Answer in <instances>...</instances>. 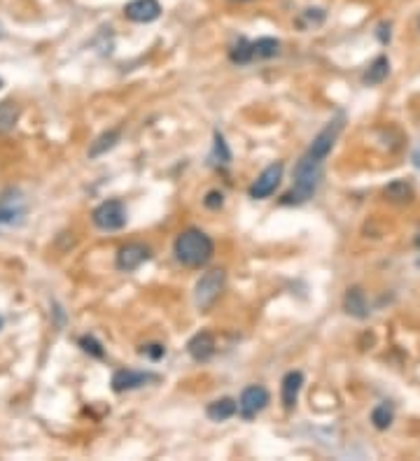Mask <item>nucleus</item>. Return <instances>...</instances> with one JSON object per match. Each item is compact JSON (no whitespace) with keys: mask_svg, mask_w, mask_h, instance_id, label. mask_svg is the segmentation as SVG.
Here are the masks:
<instances>
[{"mask_svg":"<svg viewBox=\"0 0 420 461\" xmlns=\"http://www.w3.org/2000/svg\"><path fill=\"white\" fill-rule=\"evenodd\" d=\"M173 252H176V259L180 263H185L190 268H201L213 259L215 243L201 229H187L176 238Z\"/></svg>","mask_w":420,"mask_h":461,"instance_id":"nucleus-1","label":"nucleus"},{"mask_svg":"<svg viewBox=\"0 0 420 461\" xmlns=\"http://www.w3.org/2000/svg\"><path fill=\"white\" fill-rule=\"evenodd\" d=\"M320 180H322V161H315L303 154L294 168V187L282 196V203L301 205L310 201L313 194L317 192V187H320Z\"/></svg>","mask_w":420,"mask_h":461,"instance_id":"nucleus-2","label":"nucleus"},{"mask_svg":"<svg viewBox=\"0 0 420 461\" xmlns=\"http://www.w3.org/2000/svg\"><path fill=\"white\" fill-rule=\"evenodd\" d=\"M224 282H227V273L222 268H213L201 277L194 287V305L199 307L201 312H208L213 303L220 298L222 289H224Z\"/></svg>","mask_w":420,"mask_h":461,"instance_id":"nucleus-3","label":"nucleus"},{"mask_svg":"<svg viewBox=\"0 0 420 461\" xmlns=\"http://www.w3.org/2000/svg\"><path fill=\"white\" fill-rule=\"evenodd\" d=\"M91 219L100 231H119L126 226V208L122 201H105L91 212Z\"/></svg>","mask_w":420,"mask_h":461,"instance_id":"nucleus-4","label":"nucleus"},{"mask_svg":"<svg viewBox=\"0 0 420 461\" xmlns=\"http://www.w3.org/2000/svg\"><path fill=\"white\" fill-rule=\"evenodd\" d=\"M343 121H346V116L343 114H339L336 119H332L327 126H324L320 133H317L315 138H313V142H310V147H308V152H306V156H310V159H315V161H322L324 163V159L329 156V152H332V147H334V142H336V138H339V133L343 131Z\"/></svg>","mask_w":420,"mask_h":461,"instance_id":"nucleus-5","label":"nucleus"},{"mask_svg":"<svg viewBox=\"0 0 420 461\" xmlns=\"http://www.w3.org/2000/svg\"><path fill=\"white\" fill-rule=\"evenodd\" d=\"M282 173H285V166H282V161H276V163L266 166L264 171L259 173V178L252 182L250 199H255V201L269 199V196L278 189L280 180H282Z\"/></svg>","mask_w":420,"mask_h":461,"instance_id":"nucleus-6","label":"nucleus"},{"mask_svg":"<svg viewBox=\"0 0 420 461\" xmlns=\"http://www.w3.org/2000/svg\"><path fill=\"white\" fill-rule=\"evenodd\" d=\"M269 401H271L269 392H266L262 385H250V387H245L241 399H238V413H241L243 420H255V417L269 406Z\"/></svg>","mask_w":420,"mask_h":461,"instance_id":"nucleus-7","label":"nucleus"},{"mask_svg":"<svg viewBox=\"0 0 420 461\" xmlns=\"http://www.w3.org/2000/svg\"><path fill=\"white\" fill-rule=\"evenodd\" d=\"M157 380V375L152 373H145V370H131V368H122L112 375V389L122 394V392H131V389H138V387L152 382Z\"/></svg>","mask_w":420,"mask_h":461,"instance_id":"nucleus-8","label":"nucleus"},{"mask_svg":"<svg viewBox=\"0 0 420 461\" xmlns=\"http://www.w3.org/2000/svg\"><path fill=\"white\" fill-rule=\"evenodd\" d=\"M159 14H162L159 0H131L124 7V17L129 21H136V24H150V21L159 19Z\"/></svg>","mask_w":420,"mask_h":461,"instance_id":"nucleus-9","label":"nucleus"},{"mask_svg":"<svg viewBox=\"0 0 420 461\" xmlns=\"http://www.w3.org/2000/svg\"><path fill=\"white\" fill-rule=\"evenodd\" d=\"M150 256H152L150 247H145L140 243L124 245L117 252V268L119 270H126V273H131V270L140 268L145 261H150Z\"/></svg>","mask_w":420,"mask_h":461,"instance_id":"nucleus-10","label":"nucleus"},{"mask_svg":"<svg viewBox=\"0 0 420 461\" xmlns=\"http://www.w3.org/2000/svg\"><path fill=\"white\" fill-rule=\"evenodd\" d=\"M187 352H190V356L194 359V361L204 363L208 361L210 356L215 354V338L210 331H199L194 333L190 342H187Z\"/></svg>","mask_w":420,"mask_h":461,"instance_id":"nucleus-11","label":"nucleus"},{"mask_svg":"<svg viewBox=\"0 0 420 461\" xmlns=\"http://www.w3.org/2000/svg\"><path fill=\"white\" fill-rule=\"evenodd\" d=\"M303 387V375L299 370H289L285 378H282V385H280V401L282 406L287 410H292L299 401V392Z\"/></svg>","mask_w":420,"mask_h":461,"instance_id":"nucleus-12","label":"nucleus"},{"mask_svg":"<svg viewBox=\"0 0 420 461\" xmlns=\"http://www.w3.org/2000/svg\"><path fill=\"white\" fill-rule=\"evenodd\" d=\"M343 310L350 314V317L357 319H367L369 317V301L365 296V291L360 287H350L343 296Z\"/></svg>","mask_w":420,"mask_h":461,"instance_id":"nucleus-13","label":"nucleus"},{"mask_svg":"<svg viewBox=\"0 0 420 461\" xmlns=\"http://www.w3.org/2000/svg\"><path fill=\"white\" fill-rule=\"evenodd\" d=\"M236 413H238V403L234 399H217L206 408L208 420H213V422H224V420H229V417H234Z\"/></svg>","mask_w":420,"mask_h":461,"instance_id":"nucleus-14","label":"nucleus"},{"mask_svg":"<svg viewBox=\"0 0 420 461\" xmlns=\"http://www.w3.org/2000/svg\"><path fill=\"white\" fill-rule=\"evenodd\" d=\"M119 138H122V131L119 128H112V131H105L103 135H98L96 140L91 142V147H89V159H98V156H103L105 152H110L114 145L119 142Z\"/></svg>","mask_w":420,"mask_h":461,"instance_id":"nucleus-15","label":"nucleus"},{"mask_svg":"<svg viewBox=\"0 0 420 461\" xmlns=\"http://www.w3.org/2000/svg\"><path fill=\"white\" fill-rule=\"evenodd\" d=\"M386 199L393 203H411L414 201V187L407 180H395L386 187Z\"/></svg>","mask_w":420,"mask_h":461,"instance_id":"nucleus-16","label":"nucleus"},{"mask_svg":"<svg viewBox=\"0 0 420 461\" xmlns=\"http://www.w3.org/2000/svg\"><path fill=\"white\" fill-rule=\"evenodd\" d=\"M390 75V61H388V56H376L374 61H372V65L367 68V72H365V84H381L383 79H386Z\"/></svg>","mask_w":420,"mask_h":461,"instance_id":"nucleus-17","label":"nucleus"},{"mask_svg":"<svg viewBox=\"0 0 420 461\" xmlns=\"http://www.w3.org/2000/svg\"><path fill=\"white\" fill-rule=\"evenodd\" d=\"M19 121V105L14 100L0 102V133H10Z\"/></svg>","mask_w":420,"mask_h":461,"instance_id":"nucleus-18","label":"nucleus"},{"mask_svg":"<svg viewBox=\"0 0 420 461\" xmlns=\"http://www.w3.org/2000/svg\"><path fill=\"white\" fill-rule=\"evenodd\" d=\"M252 54L255 58H273L280 54V42L276 38H259L252 42Z\"/></svg>","mask_w":420,"mask_h":461,"instance_id":"nucleus-19","label":"nucleus"},{"mask_svg":"<svg viewBox=\"0 0 420 461\" xmlns=\"http://www.w3.org/2000/svg\"><path fill=\"white\" fill-rule=\"evenodd\" d=\"M229 58L238 65H245L250 63L252 58H255V54H252V42L245 40V38H238V42L234 47L229 49Z\"/></svg>","mask_w":420,"mask_h":461,"instance_id":"nucleus-20","label":"nucleus"},{"mask_svg":"<svg viewBox=\"0 0 420 461\" xmlns=\"http://www.w3.org/2000/svg\"><path fill=\"white\" fill-rule=\"evenodd\" d=\"M393 420H395V410L390 403H381L372 410V424L379 431H386L393 424Z\"/></svg>","mask_w":420,"mask_h":461,"instance_id":"nucleus-21","label":"nucleus"},{"mask_svg":"<svg viewBox=\"0 0 420 461\" xmlns=\"http://www.w3.org/2000/svg\"><path fill=\"white\" fill-rule=\"evenodd\" d=\"M79 347H82L86 354H91V356H96V359H103L105 356L103 345H100V342L93 338V335H82V338H79Z\"/></svg>","mask_w":420,"mask_h":461,"instance_id":"nucleus-22","label":"nucleus"},{"mask_svg":"<svg viewBox=\"0 0 420 461\" xmlns=\"http://www.w3.org/2000/svg\"><path fill=\"white\" fill-rule=\"evenodd\" d=\"M215 156L220 159V163H229L231 161V152L227 147V142H224L222 133H215Z\"/></svg>","mask_w":420,"mask_h":461,"instance_id":"nucleus-23","label":"nucleus"},{"mask_svg":"<svg viewBox=\"0 0 420 461\" xmlns=\"http://www.w3.org/2000/svg\"><path fill=\"white\" fill-rule=\"evenodd\" d=\"M206 208H210V210H217V208H222V203H224V194L222 192H210L208 196H206Z\"/></svg>","mask_w":420,"mask_h":461,"instance_id":"nucleus-24","label":"nucleus"},{"mask_svg":"<svg viewBox=\"0 0 420 461\" xmlns=\"http://www.w3.org/2000/svg\"><path fill=\"white\" fill-rule=\"evenodd\" d=\"M140 354H147L150 359H162L166 354V347L164 345H147L140 349Z\"/></svg>","mask_w":420,"mask_h":461,"instance_id":"nucleus-25","label":"nucleus"},{"mask_svg":"<svg viewBox=\"0 0 420 461\" xmlns=\"http://www.w3.org/2000/svg\"><path fill=\"white\" fill-rule=\"evenodd\" d=\"M379 40L383 42V45H388V42H390V24H381L379 26Z\"/></svg>","mask_w":420,"mask_h":461,"instance_id":"nucleus-26","label":"nucleus"},{"mask_svg":"<svg viewBox=\"0 0 420 461\" xmlns=\"http://www.w3.org/2000/svg\"><path fill=\"white\" fill-rule=\"evenodd\" d=\"M416 247H418V250H420V236L416 238Z\"/></svg>","mask_w":420,"mask_h":461,"instance_id":"nucleus-27","label":"nucleus"},{"mask_svg":"<svg viewBox=\"0 0 420 461\" xmlns=\"http://www.w3.org/2000/svg\"><path fill=\"white\" fill-rule=\"evenodd\" d=\"M0 328H3V314H0Z\"/></svg>","mask_w":420,"mask_h":461,"instance_id":"nucleus-28","label":"nucleus"},{"mask_svg":"<svg viewBox=\"0 0 420 461\" xmlns=\"http://www.w3.org/2000/svg\"><path fill=\"white\" fill-rule=\"evenodd\" d=\"M236 3H245V0H236Z\"/></svg>","mask_w":420,"mask_h":461,"instance_id":"nucleus-29","label":"nucleus"},{"mask_svg":"<svg viewBox=\"0 0 420 461\" xmlns=\"http://www.w3.org/2000/svg\"><path fill=\"white\" fill-rule=\"evenodd\" d=\"M418 268H420V259H418Z\"/></svg>","mask_w":420,"mask_h":461,"instance_id":"nucleus-30","label":"nucleus"},{"mask_svg":"<svg viewBox=\"0 0 420 461\" xmlns=\"http://www.w3.org/2000/svg\"><path fill=\"white\" fill-rule=\"evenodd\" d=\"M418 24H420V21H418Z\"/></svg>","mask_w":420,"mask_h":461,"instance_id":"nucleus-31","label":"nucleus"}]
</instances>
